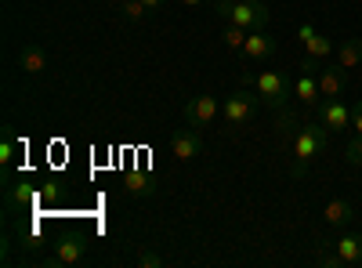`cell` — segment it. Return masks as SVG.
Instances as JSON below:
<instances>
[{"instance_id": "44dd1931", "label": "cell", "mask_w": 362, "mask_h": 268, "mask_svg": "<svg viewBox=\"0 0 362 268\" xmlns=\"http://www.w3.org/2000/svg\"><path fill=\"white\" fill-rule=\"evenodd\" d=\"M160 264H167L160 254H153V250H138V268H160Z\"/></svg>"}, {"instance_id": "9a60e30c", "label": "cell", "mask_w": 362, "mask_h": 268, "mask_svg": "<svg viewBox=\"0 0 362 268\" xmlns=\"http://www.w3.org/2000/svg\"><path fill=\"white\" fill-rule=\"evenodd\" d=\"M18 69H22L25 76H40V73L47 69V51L37 47V44H29V47L18 54Z\"/></svg>"}, {"instance_id": "4fadbf2b", "label": "cell", "mask_w": 362, "mask_h": 268, "mask_svg": "<svg viewBox=\"0 0 362 268\" xmlns=\"http://www.w3.org/2000/svg\"><path fill=\"white\" fill-rule=\"evenodd\" d=\"M293 98H297V102H305L308 109H315V105L322 102V91H319V80H315L312 73H300V76L293 80Z\"/></svg>"}, {"instance_id": "ac0fdd59", "label": "cell", "mask_w": 362, "mask_h": 268, "mask_svg": "<svg viewBox=\"0 0 362 268\" xmlns=\"http://www.w3.org/2000/svg\"><path fill=\"white\" fill-rule=\"evenodd\" d=\"M119 11H124V18H127V22H141L148 8L141 4V0H124V4H119Z\"/></svg>"}, {"instance_id": "7402d4cb", "label": "cell", "mask_w": 362, "mask_h": 268, "mask_svg": "<svg viewBox=\"0 0 362 268\" xmlns=\"http://www.w3.org/2000/svg\"><path fill=\"white\" fill-rule=\"evenodd\" d=\"M15 160V141H11V134H4V141H0V163H11Z\"/></svg>"}, {"instance_id": "5bb4252c", "label": "cell", "mask_w": 362, "mask_h": 268, "mask_svg": "<svg viewBox=\"0 0 362 268\" xmlns=\"http://www.w3.org/2000/svg\"><path fill=\"white\" fill-rule=\"evenodd\" d=\"M355 218V211H351V203L348 199H341V196H334L326 206H322V221L329 225V228H341V225H348Z\"/></svg>"}, {"instance_id": "9c48e42d", "label": "cell", "mask_w": 362, "mask_h": 268, "mask_svg": "<svg viewBox=\"0 0 362 268\" xmlns=\"http://www.w3.org/2000/svg\"><path fill=\"white\" fill-rule=\"evenodd\" d=\"M297 37H300V44H305V54H308V58H326V54H334V40L322 37V33H315L308 22L297 25Z\"/></svg>"}, {"instance_id": "d6986e66", "label": "cell", "mask_w": 362, "mask_h": 268, "mask_svg": "<svg viewBox=\"0 0 362 268\" xmlns=\"http://www.w3.org/2000/svg\"><path fill=\"white\" fill-rule=\"evenodd\" d=\"M344 160H348L351 167H362V134H355V138L344 145Z\"/></svg>"}, {"instance_id": "6da1fadb", "label": "cell", "mask_w": 362, "mask_h": 268, "mask_svg": "<svg viewBox=\"0 0 362 268\" xmlns=\"http://www.w3.org/2000/svg\"><path fill=\"white\" fill-rule=\"evenodd\" d=\"M326 141H329V131L322 127V124H305V127H297V134H293V145H290V153H293V167H290V177L293 182H300V177L308 174V167H312V160L326 148Z\"/></svg>"}, {"instance_id": "8992f818", "label": "cell", "mask_w": 362, "mask_h": 268, "mask_svg": "<svg viewBox=\"0 0 362 268\" xmlns=\"http://www.w3.org/2000/svg\"><path fill=\"white\" fill-rule=\"evenodd\" d=\"M315 109H319V124H322L326 131H344V127H351V109L344 105V98H322Z\"/></svg>"}, {"instance_id": "603a6c76", "label": "cell", "mask_w": 362, "mask_h": 268, "mask_svg": "<svg viewBox=\"0 0 362 268\" xmlns=\"http://www.w3.org/2000/svg\"><path fill=\"white\" fill-rule=\"evenodd\" d=\"M351 131H355V134H362V102H355V105H351Z\"/></svg>"}, {"instance_id": "8fae6325", "label": "cell", "mask_w": 362, "mask_h": 268, "mask_svg": "<svg viewBox=\"0 0 362 268\" xmlns=\"http://www.w3.org/2000/svg\"><path fill=\"white\" fill-rule=\"evenodd\" d=\"M272 51H276V40H272L264 29H250V37L243 44V58H247V62H264Z\"/></svg>"}, {"instance_id": "7a4b0ae2", "label": "cell", "mask_w": 362, "mask_h": 268, "mask_svg": "<svg viewBox=\"0 0 362 268\" xmlns=\"http://www.w3.org/2000/svg\"><path fill=\"white\" fill-rule=\"evenodd\" d=\"M218 11L225 22L243 25V29H264L268 25V8L264 0H218Z\"/></svg>"}, {"instance_id": "2e32d148", "label": "cell", "mask_w": 362, "mask_h": 268, "mask_svg": "<svg viewBox=\"0 0 362 268\" xmlns=\"http://www.w3.org/2000/svg\"><path fill=\"white\" fill-rule=\"evenodd\" d=\"M358 62H362V37L341 40V47H337V66H341V69H355Z\"/></svg>"}, {"instance_id": "ffe728a7", "label": "cell", "mask_w": 362, "mask_h": 268, "mask_svg": "<svg viewBox=\"0 0 362 268\" xmlns=\"http://www.w3.org/2000/svg\"><path fill=\"white\" fill-rule=\"evenodd\" d=\"M127 192H138V196H148L153 185H148V177L138 170V174H127Z\"/></svg>"}, {"instance_id": "ba28073f", "label": "cell", "mask_w": 362, "mask_h": 268, "mask_svg": "<svg viewBox=\"0 0 362 268\" xmlns=\"http://www.w3.org/2000/svg\"><path fill=\"white\" fill-rule=\"evenodd\" d=\"M334 257H337V264H348V268H362V232L341 235V240L334 243Z\"/></svg>"}, {"instance_id": "3957f363", "label": "cell", "mask_w": 362, "mask_h": 268, "mask_svg": "<svg viewBox=\"0 0 362 268\" xmlns=\"http://www.w3.org/2000/svg\"><path fill=\"white\" fill-rule=\"evenodd\" d=\"M257 102H261V95H250L247 87H239L235 95H228V98H225V109H221L225 124H228V127H247V124L254 120Z\"/></svg>"}, {"instance_id": "d4e9b609", "label": "cell", "mask_w": 362, "mask_h": 268, "mask_svg": "<svg viewBox=\"0 0 362 268\" xmlns=\"http://www.w3.org/2000/svg\"><path fill=\"white\" fill-rule=\"evenodd\" d=\"M181 4H185V8H199V4H203V0H181Z\"/></svg>"}, {"instance_id": "52a82bcc", "label": "cell", "mask_w": 362, "mask_h": 268, "mask_svg": "<svg viewBox=\"0 0 362 268\" xmlns=\"http://www.w3.org/2000/svg\"><path fill=\"white\" fill-rule=\"evenodd\" d=\"M218 116H221V105H218L214 95H199L185 105V124L189 127H206V124H214Z\"/></svg>"}, {"instance_id": "cb8c5ba5", "label": "cell", "mask_w": 362, "mask_h": 268, "mask_svg": "<svg viewBox=\"0 0 362 268\" xmlns=\"http://www.w3.org/2000/svg\"><path fill=\"white\" fill-rule=\"evenodd\" d=\"M141 4H145V8H148V11H160V8H163V4H167V0H141Z\"/></svg>"}, {"instance_id": "e0dca14e", "label": "cell", "mask_w": 362, "mask_h": 268, "mask_svg": "<svg viewBox=\"0 0 362 268\" xmlns=\"http://www.w3.org/2000/svg\"><path fill=\"white\" fill-rule=\"evenodd\" d=\"M247 37H250V29H243V25H232V22H225V47H232V51H243Z\"/></svg>"}, {"instance_id": "277c9868", "label": "cell", "mask_w": 362, "mask_h": 268, "mask_svg": "<svg viewBox=\"0 0 362 268\" xmlns=\"http://www.w3.org/2000/svg\"><path fill=\"white\" fill-rule=\"evenodd\" d=\"M257 95H261L264 105H272L276 112L290 109V105H286V76L276 73V69H261V73H257Z\"/></svg>"}, {"instance_id": "30bf717a", "label": "cell", "mask_w": 362, "mask_h": 268, "mask_svg": "<svg viewBox=\"0 0 362 268\" xmlns=\"http://www.w3.org/2000/svg\"><path fill=\"white\" fill-rule=\"evenodd\" d=\"M315 80H319L322 98H341V95H344V87H348V76H344V69H341V66H326V69L319 66Z\"/></svg>"}, {"instance_id": "7c38bea8", "label": "cell", "mask_w": 362, "mask_h": 268, "mask_svg": "<svg viewBox=\"0 0 362 268\" xmlns=\"http://www.w3.org/2000/svg\"><path fill=\"white\" fill-rule=\"evenodd\" d=\"M80 257H83V240H80V235H66V240L54 247L51 264H54V268H69V264H76Z\"/></svg>"}, {"instance_id": "5b68a950", "label": "cell", "mask_w": 362, "mask_h": 268, "mask_svg": "<svg viewBox=\"0 0 362 268\" xmlns=\"http://www.w3.org/2000/svg\"><path fill=\"white\" fill-rule=\"evenodd\" d=\"M199 153H203L199 127H196V131H192V127H181V131H174V134H170V156H174V160L189 163V160H196Z\"/></svg>"}]
</instances>
